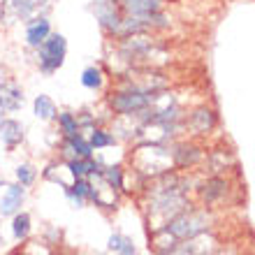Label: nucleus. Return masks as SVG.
Returning a JSON list of instances; mask_svg holds the SVG:
<instances>
[{
	"mask_svg": "<svg viewBox=\"0 0 255 255\" xmlns=\"http://www.w3.org/2000/svg\"><path fill=\"white\" fill-rule=\"evenodd\" d=\"M130 160L134 165V174L144 176V179H155L172 172L174 167V158H172V148H167L160 141H141L139 146H134Z\"/></svg>",
	"mask_w": 255,
	"mask_h": 255,
	"instance_id": "nucleus-1",
	"label": "nucleus"
},
{
	"mask_svg": "<svg viewBox=\"0 0 255 255\" xmlns=\"http://www.w3.org/2000/svg\"><path fill=\"white\" fill-rule=\"evenodd\" d=\"M155 93H158V91H144V88L126 81L121 88H116V91L109 93L107 102H109V109H112L119 119H139V116L151 107Z\"/></svg>",
	"mask_w": 255,
	"mask_h": 255,
	"instance_id": "nucleus-2",
	"label": "nucleus"
},
{
	"mask_svg": "<svg viewBox=\"0 0 255 255\" xmlns=\"http://www.w3.org/2000/svg\"><path fill=\"white\" fill-rule=\"evenodd\" d=\"M211 216L207 209H183L181 214H176L172 221H167L160 230H165L169 237H174L176 242L183 239H193L197 235H204L211 225Z\"/></svg>",
	"mask_w": 255,
	"mask_h": 255,
	"instance_id": "nucleus-3",
	"label": "nucleus"
},
{
	"mask_svg": "<svg viewBox=\"0 0 255 255\" xmlns=\"http://www.w3.org/2000/svg\"><path fill=\"white\" fill-rule=\"evenodd\" d=\"M37 51V67H40L42 74L51 77L54 72H58L63 67L67 58V40L65 35L61 33H51L47 40L42 42L40 47L35 49Z\"/></svg>",
	"mask_w": 255,
	"mask_h": 255,
	"instance_id": "nucleus-4",
	"label": "nucleus"
},
{
	"mask_svg": "<svg viewBox=\"0 0 255 255\" xmlns=\"http://www.w3.org/2000/svg\"><path fill=\"white\" fill-rule=\"evenodd\" d=\"M91 12H93L98 26L112 37H119L123 26V9L119 0H93L91 2Z\"/></svg>",
	"mask_w": 255,
	"mask_h": 255,
	"instance_id": "nucleus-5",
	"label": "nucleus"
},
{
	"mask_svg": "<svg viewBox=\"0 0 255 255\" xmlns=\"http://www.w3.org/2000/svg\"><path fill=\"white\" fill-rule=\"evenodd\" d=\"M88 179H91V197H88L91 204H95V207H100V209H107V211L119 207V190L112 188L102 179V174H91Z\"/></svg>",
	"mask_w": 255,
	"mask_h": 255,
	"instance_id": "nucleus-6",
	"label": "nucleus"
},
{
	"mask_svg": "<svg viewBox=\"0 0 255 255\" xmlns=\"http://www.w3.org/2000/svg\"><path fill=\"white\" fill-rule=\"evenodd\" d=\"M23 88L19 84H14L9 79H2L0 81V112L2 114H14L23 107Z\"/></svg>",
	"mask_w": 255,
	"mask_h": 255,
	"instance_id": "nucleus-7",
	"label": "nucleus"
},
{
	"mask_svg": "<svg viewBox=\"0 0 255 255\" xmlns=\"http://www.w3.org/2000/svg\"><path fill=\"white\" fill-rule=\"evenodd\" d=\"M7 2L12 7L14 16L26 23L28 19H35V16H47L54 0H7Z\"/></svg>",
	"mask_w": 255,
	"mask_h": 255,
	"instance_id": "nucleus-8",
	"label": "nucleus"
},
{
	"mask_svg": "<svg viewBox=\"0 0 255 255\" xmlns=\"http://www.w3.org/2000/svg\"><path fill=\"white\" fill-rule=\"evenodd\" d=\"M26 202V188L21 183H7L5 190H2V197H0V216H7L12 218L16 211H21Z\"/></svg>",
	"mask_w": 255,
	"mask_h": 255,
	"instance_id": "nucleus-9",
	"label": "nucleus"
},
{
	"mask_svg": "<svg viewBox=\"0 0 255 255\" xmlns=\"http://www.w3.org/2000/svg\"><path fill=\"white\" fill-rule=\"evenodd\" d=\"M216 123H218V116H216V112L211 107H207V105L193 109L190 116L186 119V128H190L193 134H209L216 128Z\"/></svg>",
	"mask_w": 255,
	"mask_h": 255,
	"instance_id": "nucleus-10",
	"label": "nucleus"
},
{
	"mask_svg": "<svg viewBox=\"0 0 255 255\" xmlns=\"http://www.w3.org/2000/svg\"><path fill=\"white\" fill-rule=\"evenodd\" d=\"M51 33H54V30H51V21H49L47 16H35V19H28L26 28H23V37H26V44L30 49H37Z\"/></svg>",
	"mask_w": 255,
	"mask_h": 255,
	"instance_id": "nucleus-11",
	"label": "nucleus"
},
{
	"mask_svg": "<svg viewBox=\"0 0 255 255\" xmlns=\"http://www.w3.org/2000/svg\"><path fill=\"white\" fill-rule=\"evenodd\" d=\"M23 139H26L23 123H19L16 119H12V116H5V119L0 121V141H2V146L12 151V148L21 146Z\"/></svg>",
	"mask_w": 255,
	"mask_h": 255,
	"instance_id": "nucleus-12",
	"label": "nucleus"
},
{
	"mask_svg": "<svg viewBox=\"0 0 255 255\" xmlns=\"http://www.w3.org/2000/svg\"><path fill=\"white\" fill-rule=\"evenodd\" d=\"M63 155H65V160H72V158H93V146H91V141H88L86 134H72V137H63Z\"/></svg>",
	"mask_w": 255,
	"mask_h": 255,
	"instance_id": "nucleus-13",
	"label": "nucleus"
},
{
	"mask_svg": "<svg viewBox=\"0 0 255 255\" xmlns=\"http://www.w3.org/2000/svg\"><path fill=\"white\" fill-rule=\"evenodd\" d=\"M123 16H153L162 12L165 0H119Z\"/></svg>",
	"mask_w": 255,
	"mask_h": 255,
	"instance_id": "nucleus-14",
	"label": "nucleus"
},
{
	"mask_svg": "<svg viewBox=\"0 0 255 255\" xmlns=\"http://www.w3.org/2000/svg\"><path fill=\"white\" fill-rule=\"evenodd\" d=\"M202 151L195 144H188V141H181V144H174L172 146V158H174V167H193L195 162L202 160Z\"/></svg>",
	"mask_w": 255,
	"mask_h": 255,
	"instance_id": "nucleus-15",
	"label": "nucleus"
},
{
	"mask_svg": "<svg viewBox=\"0 0 255 255\" xmlns=\"http://www.w3.org/2000/svg\"><path fill=\"white\" fill-rule=\"evenodd\" d=\"M225 195H228V181L221 179V176H211L200 188V197L204 204H216V202H221Z\"/></svg>",
	"mask_w": 255,
	"mask_h": 255,
	"instance_id": "nucleus-16",
	"label": "nucleus"
},
{
	"mask_svg": "<svg viewBox=\"0 0 255 255\" xmlns=\"http://www.w3.org/2000/svg\"><path fill=\"white\" fill-rule=\"evenodd\" d=\"M12 237L14 242L23 244L26 239H30V232H33V218H30V214L28 211H16V214L12 216Z\"/></svg>",
	"mask_w": 255,
	"mask_h": 255,
	"instance_id": "nucleus-17",
	"label": "nucleus"
},
{
	"mask_svg": "<svg viewBox=\"0 0 255 255\" xmlns=\"http://www.w3.org/2000/svg\"><path fill=\"white\" fill-rule=\"evenodd\" d=\"M33 114L40 121H56L58 107H56V102L47 93H40V95H35V100H33Z\"/></svg>",
	"mask_w": 255,
	"mask_h": 255,
	"instance_id": "nucleus-18",
	"label": "nucleus"
},
{
	"mask_svg": "<svg viewBox=\"0 0 255 255\" xmlns=\"http://www.w3.org/2000/svg\"><path fill=\"white\" fill-rule=\"evenodd\" d=\"M107 251L114 255H137V246H134L132 237L121 235V232H112L109 235Z\"/></svg>",
	"mask_w": 255,
	"mask_h": 255,
	"instance_id": "nucleus-19",
	"label": "nucleus"
},
{
	"mask_svg": "<svg viewBox=\"0 0 255 255\" xmlns=\"http://www.w3.org/2000/svg\"><path fill=\"white\" fill-rule=\"evenodd\" d=\"M86 137H88V141H91L93 151H105V148L114 146L116 141H119V137H116L114 132H109V130H105V128H100V126H95Z\"/></svg>",
	"mask_w": 255,
	"mask_h": 255,
	"instance_id": "nucleus-20",
	"label": "nucleus"
},
{
	"mask_svg": "<svg viewBox=\"0 0 255 255\" xmlns=\"http://www.w3.org/2000/svg\"><path fill=\"white\" fill-rule=\"evenodd\" d=\"M81 86L86 91H100L105 86V72L100 65H88L81 72Z\"/></svg>",
	"mask_w": 255,
	"mask_h": 255,
	"instance_id": "nucleus-21",
	"label": "nucleus"
},
{
	"mask_svg": "<svg viewBox=\"0 0 255 255\" xmlns=\"http://www.w3.org/2000/svg\"><path fill=\"white\" fill-rule=\"evenodd\" d=\"M102 179H105L112 188L119 190V193L126 190V169H123L121 165H105V169H102Z\"/></svg>",
	"mask_w": 255,
	"mask_h": 255,
	"instance_id": "nucleus-22",
	"label": "nucleus"
},
{
	"mask_svg": "<svg viewBox=\"0 0 255 255\" xmlns=\"http://www.w3.org/2000/svg\"><path fill=\"white\" fill-rule=\"evenodd\" d=\"M56 121H58V132H61V137H72V134L79 132V119H77V114H72V112H58Z\"/></svg>",
	"mask_w": 255,
	"mask_h": 255,
	"instance_id": "nucleus-23",
	"label": "nucleus"
},
{
	"mask_svg": "<svg viewBox=\"0 0 255 255\" xmlns=\"http://www.w3.org/2000/svg\"><path fill=\"white\" fill-rule=\"evenodd\" d=\"M14 176H16V183H21L23 188H30L35 181H37V169L30 165V162H21L14 169Z\"/></svg>",
	"mask_w": 255,
	"mask_h": 255,
	"instance_id": "nucleus-24",
	"label": "nucleus"
},
{
	"mask_svg": "<svg viewBox=\"0 0 255 255\" xmlns=\"http://www.w3.org/2000/svg\"><path fill=\"white\" fill-rule=\"evenodd\" d=\"M5 246H7V239H5V235H2V232H0V251L5 249Z\"/></svg>",
	"mask_w": 255,
	"mask_h": 255,
	"instance_id": "nucleus-25",
	"label": "nucleus"
},
{
	"mask_svg": "<svg viewBox=\"0 0 255 255\" xmlns=\"http://www.w3.org/2000/svg\"><path fill=\"white\" fill-rule=\"evenodd\" d=\"M5 186H7V181L5 179H0V188H5Z\"/></svg>",
	"mask_w": 255,
	"mask_h": 255,
	"instance_id": "nucleus-26",
	"label": "nucleus"
}]
</instances>
